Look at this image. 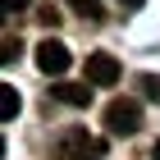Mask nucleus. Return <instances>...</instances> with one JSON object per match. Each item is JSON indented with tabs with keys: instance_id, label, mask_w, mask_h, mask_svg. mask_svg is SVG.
Wrapping results in <instances>:
<instances>
[{
	"instance_id": "f257e3e1",
	"label": "nucleus",
	"mask_w": 160,
	"mask_h": 160,
	"mask_svg": "<svg viewBox=\"0 0 160 160\" xmlns=\"http://www.w3.org/2000/svg\"><path fill=\"white\" fill-rule=\"evenodd\" d=\"M137 128H142V105L133 96H119L105 105V133L110 137H133Z\"/></svg>"
},
{
	"instance_id": "f03ea898",
	"label": "nucleus",
	"mask_w": 160,
	"mask_h": 160,
	"mask_svg": "<svg viewBox=\"0 0 160 160\" xmlns=\"http://www.w3.org/2000/svg\"><path fill=\"white\" fill-rule=\"evenodd\" d=\"M55 156H60V160H105V142L92 137L87 128H69V133L60 137Z\"/></svg>"
},
{
	"instance_id": "7ed1b4c3",
	"label": "nucleus",
	"mask_w": 160,
	"mask_h": 160,
	"mask_svg": "<svg viewBox=\"0 0 160 160\" xmlns=\"http://www.w3.org/2000/svg\"><path fill=\"white\" fill-rule=\"evenodd\" d=\"M69 64H73V50L64 46V41H55V37H50V41H41V46H37V69H41V73L60 78Z\"/></svg>"
},
{
	"instance_id": "20e7f679",
	"label": "nucleus",
	"mask_w": 160,
	"mask_h": 160,
	"mask_svg": "<svg viewBox=\"0 0 160 160\" xmlns=\"http://www.w3.org/2000/svg\"><path fill=\"white\" fill-rule=\"evenodd\" d=\"M119 60L114 55H105V50H96V55H87V82L92 87H114L119 82Z\"/></svg>"
},
{
	"instance_id": "39448f33",
	"label": "nucleus",
	"mask_w": 160,
	"mask_h": 160,
	"mask_svg": "<svg viewBox=\"0 0 160 160\" xmlns=\"http://www.w3.org/2000/svg\"><path fill=\"white\" fill-rule=\"evenodd\" d=\"M55 101L82 110V105H92V82H60V87H55Z\"/></svg>"
},
{
	"instance_id": "423d86ee",
	"label": "nucleus",
	"mask_w": 160,
	"mask_h": 160,
	"mask_svg": "<svg viewBox=\"0 0 160 160\" xmlns=\"http://www.w3.org/2000/svg\"><path fill=\"white\" fill-rule=\"evenodd\" d=\"M14 114H18V92L14 87H0V123L14 119Z\"/></svg>"
},
{
	"instance_id": "0eeeda50",
	"label": "nucleus",
	"mask_w": 160,
	"mask_h": 160,
	"mask_svg": "<svg viewBox=\"0 0 160 160\" xmlns=\"http://www.w3.org/2000/svg\"><path fill=\"white\" fill-rule=\"evenodd\" d=\"M137 87H142V96H147V101H156V105H160V73H142V78H137Z\"/></svg>"
},
{
	"instance_id": "6e6552de",
	"label": "nucleus",
	"mask_w": 160,
	"mask_h": 160,
	"mask_svg": "<svg viewBox=\"0 0 160 160\" xmlns=\"http://www.w3.org/2000/svg\"><path fill=\"white\" fill-rule=\"evenodd\" d=\"M69 5H73L82 18H101V14H105V5H101V0H69Z\"/></svg>"
},
{
	"instance_id": "1a4fd4ad",
	"label": "nucleus",
	"mask_w": 160,
	"mask_h": 160,
	"mask_svg": "<svg viewBox=\"0 0 160 160\" xmlns=\"http://www.w3.org/2000/svg\"><path fill=\"white\" fill-rule=\"evenodd\" d=\"M18 9H32V0H0V23H5L9 14H18Z\"/></svg>"
},
{
	"instance_id": "9d476101",
	"label": "nucleus",
	"mask_w": 160,
	"mask_h": 160,
	"mask_svg": "<svg viewBox=\"0 0 160 160\" xmlns=\"http://www.w3.org/2000/svg\"><path fill=\"white\" fill-rule=\"evenodd\" d=\"M18 50H23V41H0V64H14Z\"/></svg>"
},
{
	"instance_id": "9b49d317",
	"label": "nucleus",
	"mask_w": 160,
	"mask_h": 160,
	"mask_svg": "<svg viewBox=\"0 0 160 160\" xmlns=\"http://www.w3.org/2000/svg\"><path fill=\"white\" fill-rule=\"evenodd\" d=\"M37 18H41V28H60V9H55V5H41Z\"/></svg>"
},
{
	"instance_id": "f8f14e48",
	"label": "nucleus",
	"mask_w": 160,
	"mask_h": 160,
	"mask_svg": "<svg viewBox=\"0 0 160 160\" xmlns=\"http://www.w3.org/2000/svg\"><path fill=\"white\" fill-rule=\"evenodd\" d=\"M123 5H128V9H137V5H142V0H123Z\"/></svg>"
},
{
	"instance_id": "ddd939ff",
	"label": "nucleus",
	"mask_w": 160,
	"mask_h": 160,
	"mask_svg": "<svg viewBox=\"0 0 160 160\" xmlns=\"http://www.w3.org/2000/svg\"><path fill=\"white\" fill-rule=\"evenodd\" d=\"M0 156H5V137H0Z\"/></svg>"
}]
</instances>
